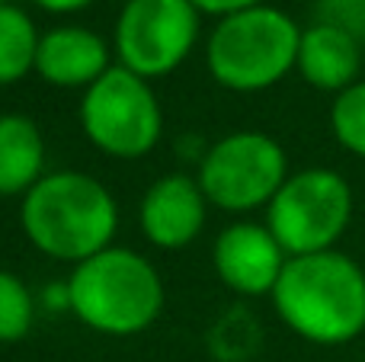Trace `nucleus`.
Masks as SVG:
<instances>
[{"label":"nucleus","instance_id":"nucleus-3","mask_svg":"<svg viewBox=\"0 0 365 362\" xmlns=\"http://www.w3.org/2000/svg\"><path fill=\"white\" fill-rule=\"evenodd\" d=\"M68 305L90 331L132 337L158 321L164 308V282L148 257L128 247H106L74 267Z\"/></svg>","mask_w":365,"mask_h":362},{"label":"nucleus","instance_id":"nucleus-20","mask_svg":"<svg viewBox=\"0 0 365 362\" xmlns=\"http://www.w3.org/2000/svg\"><path fill=\"white\" fill-rule=\"evenodd\" d=\"M4 4H6V0H0V6H4Z\"/></svg>","mask_w":365,"mask_h":362},{"label":"nucleus","instance_id":"nucleus-13","mask_svg":"<svg viewBox=\"0 0 365 362\" xmlns=\"http://www.w3.org/2000/svg\"><path fill=\"white\" fill-rule=\"evenodd\" d=\"M45 177V138L23 113L0 115V196L29 192Z\"/></svg>","mask_w":365,"mask_h":362},{"label":"nucleus","instance_id":"nucleus-1","mask_svg":"<svg viewBox=\"0 0 365 362\" xmlns=\"http://www.w3.org/2000/svg\"><path fill=\"white\" fill-rule=\"evenodd\" d=\"M272 305L302 340L343 346L365 331V269L340 250L289 257Z\"/></svg>","mask_w":365,"mask_h":362},{"label":"nucleus","instance_id":"nucleus-2","mask_svg":"<svg viewBox=\"0 0 365 362\" xmlns=\"http://www.w3.org/2000/svg\"><path fill=\"white\" fill-rule=\"evenodd\" d=\"M19 222L38 254L77 267L109 247L119 209L113 192L90 173L58 170L45 173L23 196Z\"/></svg>","mask_w":365,"mask_h":362},{"label":"nucleus","instance_id":"nucleus-9","mask_svg":"<svg viewBox=\"0 0 365 362\" xmlns=\"http://www.w3.org/2000/svg\"><path fill=\"white\" fill-rule=\"evenodd\" d=\"M212 263L218 279L240 295H272L289 254L266 224L237 222L215 237Z\"/></svg>","mask_w":365,"mask_h":362},{"label":"nucleus","instance_id":"nucleus-18","mask_svg":"<svg viewBox=\"0 0 365 362\" xmlns=\"http://www.w3.org/2000/svg\"><path fill=\"white\" fill-rule=\"evenodd\" d=\"M199 13H208V16H231V13L250 10V6H259L263 0H189Z\"/></svg>","mask_w":365,"mask_h":362},{"label":"nucleus","instance_id":"nucleus-4","mask_svg":"<svg viewBox=\"0 0 365 362\" xmlns=\"http://www.w3.org/2000/svg\"><path fill=\"white\" fill-rule=\"evenodd\" d=\"M302 29L269 4L221 16L205 45L208 74L227 90L257 93L279 83L298 64Z\"/></svg>","mask_w":365,"mask_h":362},{"label":"nucleus","instance_id":"nucleus-15","mask_svg":"<svg viewBox=\"0 0 365 362\" xmlns=\"http://www.w3.org/2000/svg\"><path fill=\"white\" fill-rule=\"evenodd\" d=\"M36 305L26 282L10 269H0V343H16L32 331Z\"/></svg>","mask_w":365,"mask_h":362},{"label":"nucleus","instance_id":"nucleus-8","mask_svg":"<svg viewBox=\"0 0 365 362\" xmlns=\"http://www.w3.org/2000/svg\"><path fill=\"white\" fill-rule=\"evenodd\" d=\"M199 10L189 0H125L115 19L113 48L132 74L164 77L195 48Z\"/></svg>","mask_w":365,"mask_h":362},{"label":"nucleus","instance_id":"nucleus-14","mask_svg":"<svg viewBox=\"0 0 365 362\" xmlns=\"http://www.w3.org/2000/svg\"><path fill=\"white\" fill-rule=\"evenodd\" d=\"M38 32L29 13L13 4L0 6V87L23 81L29 71H36Z\"/></svg>","mask_w":365,"mask_h":362},{"label":"nucleus","instance_id":"nucleus-5","mask_svg":"<svg viewBox=\"0 0 365 362\" xmlns=\"http://www.w3.org/2000/svg\"><path fill=\"white\" fill-rule=\"evenodd\" d=\"M353 218V190L336 170L308 167L289 173L266 205V228L289 257L334 250Z\"/></svg>","mask_w":365,"mask_h":362},{"label":"nucleus","instance_id":"nucleus-12","mask_svg":"<svg viewBox=\"0 0 365 362\" xmlns=\"http://www.w3.org/2000/svg\"><path fill=\"white\" fill-rule=\"evenodd\" d=\"M295 68L311 87L327 90V93H343L359 81L362 42L336 26L311 23L308 29H302Z\"/></svg>","mask_w":365,"mask_h":362},{"label":"nucleus","instance_id":"nucleus-6","mask_svg":"<svg viewBox=\"0 0 365 362\" xmlns=\"http://www.w3.org/2000/svg\"><path fill=\"white\" fill-rule=\"evenodd\" d=\"M81 128L109 157L138 160L160 141L164 113L145 77L113 64L81 100Z\"/></svg>","mask_w":365,"mask_h":362},{"label":"nucleus","instance_id":"nucleus-10","mask_svg":"<svg viewBox=\"0 0 365 362\" xmlns=\"http://www.w3.org/2000/svg\"><path fill=\"white\" fill-rule=\"evenodd\" d=\"M205 192L199 180L186 173H167L154 180L138 209L145 237L160 250H180L199 237L205 224Z\"/></svg>","mask_w":365,"mask_h":362},{"label":"nucleus","instance_id":"nucleus-17","mask_svg":"<svg viewBox=\"0 0 365 362\" xmlns=\"http://www.w3.org/2000/svg\"><path fill=\"white\" fill-rule=\"evenodd\" d=\"M349 32L365 45V0H317V19Z\"/></svg>","mask_w":365,"mask_h":362},{"label":"nucleus","instance_id":"nucleus-11","mask_svg":"<svg viewBox=\"0 0 365 362\" xmlns=\"http://www.w3.org/2000/svg\"><path fill=\"white\" fill-rule=\"evenodd\" d=\"M109 64V45L87 26H55L38 38L36 74L55 87H90Z\"/></svg>","mask_w":365,"mask_h":362},{"label":"nucleus","instance_id":"nucleus-16","mask_svg":"<svg viewBox=\"0 0 365 362\" xmlns=\"http://www.w3.org/2000/svg\"><path fill=\"white\" fill-rule=\"evenodd\" d=\"M330 128L349 154L365 160V81H356L349 90L336 93L330 106Z\"/></svg>","mask_w":365,"mask_h":362},{"label":"nucleus","instance_id":"nucleus-19","mask_svg":"<svg viewBox=\"0 0 365 362\" xmlns=\"http://www.w3.org/2000/svg\"><path fill=\"white\" fill-rule=\"evenodd\" d=\"M32 4L48 13H77V10H83V6H90L93 0H32Z\"/></svg>","mask_w":365,"mask_h":362},{"label":"nucleus","instance_id":"nucleus-7","mask_svg":"<svg viewBox=\"0 0 365 362\" xmlns=\"http://www.w3.org/2000/svg\"><path fill=\"white\" fill-rule=\"evenodd\" d=\"M195 180L208 205L225 212H253L269 205L282 190L289 180V157L269 135L234 132L208 148Z\"/></svg>","mask_w":365,"mask_h":362}]
</instances>
